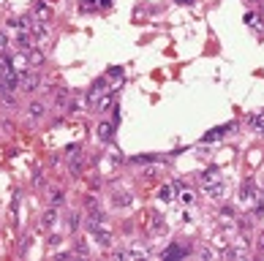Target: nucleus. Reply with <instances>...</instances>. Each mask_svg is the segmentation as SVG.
I'll list each match as a JSON object with an SVG mask.
<instances>
[{
	"instance_id": "nucleus-20",
	"label": "nucleus",
	"mask_w": 264,
	"mask_h": 261,
	"mask_svg": "<svg viewBox=\"0 0 264 261\" xmlns=\"http://www.w3.org/2000/svg\"><path fill=\"white\" fill-rule=\"evenodd\" d=\"M44 112H47V106H44L41 101H35V103H30V106H28V117H30V120H41Z\"/></svg>"
},
{
	"instance_id": "nucleus-7",
	"label": "nucleus",
	"mask_w": 264,
	"mask_h": 261,
	"mask_svg": "<svg viewBox=\"0 0 264 261\" xmlns=\"http://www.w3.org/2000/svg\"><path fill=\"white\" fill-rule=\"evenodd\" d=\"M213 182H221V169H218V166H210L207 172L199 174V185H202V188L213 185Z\"/></svg>"
},
{
	"instance_id": "nucleus-36",
	"label": "nucleus",
	"mask_w": 264,
	"mask_h": 261,
	"mask_svg": "<svg viewBox=\"0 0 264 261\" xmlns=\"http://www.w3.org/2000/svg\"><path fill=\"white\" fill-rule=\"evenodd\" d=\"M250 3H262V0H250Z\"/></svg>"
},
{
	"instance_id": "nucleus-1",
	"label": "nucleus",
	"mask_w": 264,
	"mask_h": 261,
	"mask_svg": "<svg viewBox=\"0 0 264 261\" xmlns=\"http://www.w3.org/2000/svg\"><path fill=\"white\" fill-rule=\"evenodd\" d=\"M87 231H90L93 237H96V242H98L101 247H109V245H112V240H115V237H112V231L106 228V223H104V220L87 218Z\"/></svg>"
},
{
	"instance_id": "nucleus-4",
	"label": "nucleus",
	"mask_w": 264,
	"mask_h": 261,
	"mask_svg": "<svg viewBox=\"0 0 264 261\" xmlns=\"http://www.w3.org/2000/svg\"><path fill=\"white\" fill-rule=\"evenodd\" d=\"M38 84H41V76H38V74H33V71L19 74V90H25V93H35Z\"/></svg>"
},
{
	"instance_id": "nucleus-30",
	"label": "nucleus",
	"mask_w": 264,
	"mask_h": 261,
	"mask_svg": "<svg viewBox=\"0 0 264 261\" xmlns=\"http://www.w3.org/2000/svg\"><path fill=\"white\" fill-rule=\"evenodd\" d=\"M84 204H87V210H90V212H98V210H101V204H98L96 196H87V201H84Z\"/></svg>"
},
{
	"instance_id": "nucleus-21",
	"label": "nucleus",
	"mask_w": 264,
	"mask_h": 261,
	"mask_svg": "<svg viewBox=\"0 0 264 261\" xmlns=\"http://www.w3.org/2000/svg\"><path fill=\"white\" fill-rule=\"evenodd\" d=\"M25 55H28V65H41L44 63V52L41 49H28Z\"/></svg>"
},
{
	"instance_id": "nucleus-24",
	"label": "nucleus",
	"mask_w": 264,
	"mask_h": 261,
	"mask_svg": "<svg viewBox=\"0 0 264 261\" xmlns=\"http://www.w3.org/2000/svg\"><path fill=\"white\" fill-rule=\"evenodd\" d=\"M161 155H139V158H133V163H161Z\"/></svg>"
},
{
	"instance_id": "nucleus-16",
	"label": "nucleus",
	"mask_w": 264,
	"mask_h": 261,
	"mask_svg": "<svg viewBox=\"0 0 264 261\" xmlns=\"http://www.w3.org/2000/svg\"><path fill=\"white\" fill-rule=\"evenodd\" d=\"M117 259H147V250H142V247H128V250H123V253H117Z\"/></svg>"
},
{
	"instance_id": "nucleus-23",
	"label": "nucleus",
	"mask_w": 264,
	"mask_h": 261,
	"mask_svg": "<svg viewBox=\"0 0 264 261\" xmlns=\"http://www.w3.org/2000/svg\"><path fill=\"white\" fill-rule=\"evenodd\" d=\"M248 123L253 125L259 133H264V114H250V117H248Z\"/></svg>"
},
{
	"instance_id": "nucleus-31",
	"label": "nucleus",
	"mask_w": 264,
	"mask_h": 261,
	"mask_svg": "<svg viewBox=\"0 0 264 261\" xmlns=\"http://www.w3.org/2000/svg\"><path fill=\"white\" fill-rule=\"evenodd\" d=\"M60 242H63L60 234H52V237H49V245H60Z\"/></svg>"
},
{
	"instance_id": "nucleus-6",
	"label": "nucleus",
	"mask_w": 264,
	"mask_h": 261,
	"mask_svg": "<svg viewBox=\"0 0 264 261\" xmlns=\"http://www.w3.org/2000/svg\"><path fill=\"white\" fill-rule=\"evenodd\" d=\"M234 128V125H218V128H213V130H207V133H204V145H213V142H221L223 136H226V133H229V130Z\"/></svg>"
},
{
	"instance_id": "nucleus-18",
	"label": "nucleus",
	"mask_w": 264,
	"mask_h": 261,
	"mask_svg": "<svg viewBox=\"0 0 264 261\" xmlns=\"http://www.w3.org/2000/svg\"><path fill=\"white\" fill-rule=\"evenodd\" d=\"M204 193H210L213 199H223V196H226V185H223V179H221V182H213V185H207V188H204Z\"/></svg>"
},
{
	"instance_id": "nucleus-26",
	"label": "nucleus",
	"mask_w": 264,
	"mask_h": 261,
	"mask_svg": "<svg viewBox=\"0 0 264 261\" xmlns=\"http://www.w3.org/2000/svg\"><path fill=\"white\" fill-rule=\"evenodd\" d=\"M49 201H52V207H60L63 201H66V193H63V191H52V196H49Z\"/></svg>"
},
{
	"instance_id": "nucleus-27",
	"label": "nucleus",
	"mask_w": 264,
	"mask_h": 261,
	"mask_svg": "<svg viewBox=\"0 0 264 261\" xmlns=\"http://www.w3.org/2000/svg\"><path fill=\"white\" fill-rule=\"evenodd\" d=\"M245 25H248V28H253V30H259V16L253 14V11H248V14H245Z\"/></svg>"
},
{
	"instance_id": "nucleus-12",
	"label": "nucleus",
	"mask_w": 264,
	"mask_h": 261,
	"mask_svg": "<svg viewBox=\"0 0 264 261\" xmlns=\"http://www.w3.org/2000/svg\"><path fill=\"white\" fill-rule=\"evenodd\" d=\"M185 256H188V247H185V245H169L166 250H164V259H166V261L185 259Z\"/></svg>"
},
{
	"instance_id": "nucleus-25",
	"label": "nucleus",
	"mask_w": 264,
	"mask_h": 261,
	"mask_svg": "<svg viewBox=\"0 0 264 261\" xmlns=\"http://www.w3.org/2000/svg\"><path fill=\"white\" fill-rule=\"evenodd\" d=\"M66 226H68V231H77V228H79V215L71 212L68 218H66Z\"/></svg>"
},
{
	"instance_id": "nucleus-11",
	"label": "nucleus",
	"mask_w": 264,
	"mask_h": 261,
	"mask_svg": "<svg viewBox=\"0 0 264 261\" xmlns=\"http://www.w3.org/2000/svg\"><path fill=\"white\" fill-rule=\"evenodd\" d=\"M180 191H182L180 182H166V185L158 191V199H161V201H172V199H174V193H180Z\"/></svg>"
},
{
	"instance_id": "nucleus-13",
	"label": "nucleus",
	"mask_w": 264,
	"mask_h": 261,
	"mask_svg": "<svg viewBox=\"0 0 264 261\" xmlns=\"http://www.w3.org/2000/svg\"><path fill=\"white\" fill-rule=\"evenodd\" d=\"M30 35H33V41H41L47 38V22H38V19H30Z\"/></svg>"
},
{
	"instance_id": "nucleus-29",
	"label": "nucleus",
	"mask_w": 264,
	"mask_h": 261,
	"mask_svg": "<svg viewBox=\"0 0 264 261\" xmlns=\"http://www.w3.org/2000/svg\"><path fill=\"white\" fill-rule=\"evenodd\" d=\"M106 79H115V82H120V79H123V68H109V71H106Z\"/></svg>"
},
{
	"instance_id": "nucleus-32",
	"label": "nucleus",
	"mask_w": 264,
	"mask_h": 261,
	"mask_svg": "<svg viewBox=\"0 0 264 261\" xmlns=\"http://www.w3.org/2000/svg\"><path fill=\"white\" fill-rule=\"evenodd\" d=\"M6 47H8V35L0 33V49H6Z\"/></svg>"
},
{
	"instance_id": "nucleus-34",
	"label": "nucleus",
	"mask_w": 264,
	"mask_h": 261,
	"mask_svg": "<svg viewBox=\"0 0 264 261\" xmlns=\"http://www.w3.org/2000/svg\"><path fill=\"white\" fill-rule=\"evenodd\" d=\"M180 3H196V0H180Z\"/></svg>"
},
{
	"instance_id": "nucleus-3",
	"label": "nucleus",
	"mask_w": 264,
	"mask_h": 261,
	"mask_svg": "<svg viewBox=\"0 0 264 261\" xmlns=\"http://www.w3.org/2000/svg\"><path fill=\"white\" fill-rule=\"evenodd\" d=\"M223 256L226 259H245L248 256V240H234V245H226V250H223Z\"/></svg>"
},
{
	"instance_id": "nucleus-15",
	"label": "nucleus",
	"mask_w": 264,
	"mask_h": 261,
	"mask_svg": "<svg viewBox=\"0 0 264 261\" xmlns=\"http://www.w3.org/2000/svg\"><path fill=\"white\" fill-rule=\"evenodd\" d=\"M11 68H14L16 74H25V71H28V55H25V52H16V55L11 57Z\"/></svg>"
},
{
	"instance_id": "nucleus-19",
	"label": "nucleus",
	"mask_w": 264,
	"mask_h": 261,
	"mask_svg": "<svg viewBox=\"0 0 264 261\" xmlns=\"http://www.w3.org/2000/svg\"><path fill=\"white\" fill-rule=\"evenodd\" d=\"M112 136H115V125L112 123H101L98 125V139H101V142H112Z\"/></svg>"
},
{
	"instance_id": "nucleus-5",
	"label": "nucleus",
	"mask_w": 264,
	"mask_h": 261,
	"mask_svg": "<svg viewBox=\"0 0 264 261\" xmlns=\"http://www.w3.org/2000/svg\"><path fill=\"white\" fill-rule=\"evenodd\" d=\"M256 185L250 182V179H245L243 182V188H240V204L243 207H250V204H256Z\"/></svg>"
},
{
	"instance_id": "nucleus-22",
	"label": "nucleus",
	"mask_w": 264,
	"mask_h": 261,
	"mask_svg": "<svg viewBox=\"0 0 264 261\" xmlns=\"http://www.w3.org/2000/svg\"><path fill=\"white\" fill-rule=\"evenodd\" d=\"M57 223V212L55 210H47V212H44V218H41V226L44 228H52Z\"/></svg>"
},
{
	"instance_id": "nucleus-14",
	"label": "nucleus",
	"mask_w": 264,
	"mask_h": 261,
	"mask_svg": "<svg viewBox=\"0 0 264 261\" xmlns=\"http://www.w3.org/2000/svg\"><path fill=\"white\" fill-rule=\"evenodd\" d=\"M133 204V196L128 191H120L112 196V207H120V210H125V207H131Z\"/></svg>"
},
{
	"instance_id": "nucleus-17",
	"label": "nucleus",
	"mask_w": 264,
	"mask_h": 261,
	"mask_svg": "<svg viewBox=\"0 0 264 261\" xmlns=\"http://www.w3.org/2000/svg\"><path fill=\"white\" fill-rule=\"evenodd\" d=\"M33 19H38V22H49V19H52V8H49L47 3H38V6H35Z\"/></svg>"
},
{
	"instance_id": "nucleus-28",
	"label": "nucleus",
	"mask_w": 264,
	"mask_h": 261,
	"mask_svg": "<svg viewBox=\"0 0 264 261\" xmlns=\"http://www.w3.org/2000/svg\"><path fill=\"white\" fill-rule=\"evenodd\" d=\"M180 199H182V204H185V207H191L196 201V196L191 191H180Z\"/></svg>"
},
{
	"instance_id": "nucleus-33",
	"label": "nucleus",
	"mask_w": 264,
	"mask_h": 261,
	"mask_svg": "<svg viewBox=\"0 0 264 261\" xmlns=\"http://www.w3.org/2000/svg\"><path fill=\"white\" fill-rule=\"evenodd\" d=\"M199 253H202L204 259H213V256H215V253H213V250H210V247H202V250H199Z\"/></svg>"
},
{
	"instance_id": "nucleus-2",
	"label": "nucleus",
	"mask_w": 264,
	"mask_h": 261,
	"mask_svg": "<svg viewBox=\"0 0 264 261\" xmlns=\"http://www.w3.org/2000/svg\"><path fill=\"white\" fill-rule=\"evenodd\" d=\"M106 93H109V87H106V76H101V79H96V82H93V87L87 90V106L96 112V106L101 103V98H104Z\"/></svg>"
},
{
	"instance_id": "nucleus-9",
	"label": "nucleus",
	"mask_w": 264,
	"mask_h": 261,
	"mask_svg": "<svg viewBox=\"0 0 264 261\" xmlns=\"http://www.w3.org/2000/svg\"><path fill=\"white\" fill-rule=\"evenodd\" d=\"M112 0H82L79 3V11L82 14H87V11H98V8H109Z\"/></svg>"
},
{
	"instance_id": "nucleus-35",
	"label": "nucleus",
	"mask_w": 264,
	"mask_h": 261,
	"mask_svg": "<svg viewBox=\"0 0 264 261\" xmlns=\"http://www.w3.org/2000/svg\"><path fill=\"white\" fill-rule=\"evenodd\" d=\"M0 71H3V57H0Z\"/></svg>"
},
{
	"instance_id": "nucleus-8",
	"label": "nucleus",
	"mask_w": 264,
	"mask_h": 261,
	"mask_svg": "<svg viewBox=\"0 0 264 261\" xmlns=\"http://www.w3.org/2000/svg\"><path fill=\"white\" fill-rule=\"evenodd\" d=\"M147 226H150V231H155V234H166V223H164V215L161 212L147 215Z\"/></svg>"
},
{
	"instance_id": "nucleus-10",
	"label": "nucleus",
	"mask_w": 264,
	"mask_h": 261,
	"mask_svg": "<svg viewBox=\"0 0 264 261\" xmlns=\"http://www.w3.org/2000/svg\"><path fill=\"white\" fill-rule=\"evenodd\" d=\"M14 44L19 47V52H28V49H33V35H30V30H19L16 33V38H14Z\"/></svg>"
}]
</instances>
